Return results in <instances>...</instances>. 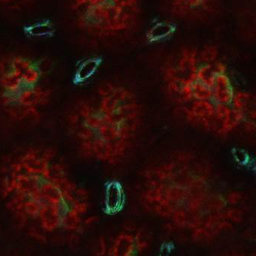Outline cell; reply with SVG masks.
I'll return each mask as SVG.
<instances>
[{
	"label": "cell",
	"instance_id": "cell-10",
	"mask_svg": "<svg viewBox=\"0 0 256 256\" xmlns=\"http://www.w3.org/2000/svg\"><path fill=\"white\" fill-rule=\"evenodd\" d=\"M174 246L172 243H164L159 249L157 256H171L174 250Z\"/></svg>",
	"mask_w": 256,
	"mask_h": 256
},
{
	"label": "cell",
	"instance_id": "cell-2",
	"mask_svg": "<svg viewBox=\"0 0 256 256\" xmlns=\"http://www.w3.org/2000/svg\"><path fill=\"white\" fill-rule=\"evenodd\" d=\"M163 76L182 114L197 127L228 135L255 116V98L237 86L214 45L182 48L167 62Z\"/></svg>",
	"mask_w": 256,
	"mask_h": 256
},
{
	"label": "cell",
	"instance_id": "cell-5",
	"mask_svg": "<svg viewBox=\"0 0 256 256\" xmlns=\"http://www.w3.org/2000/svg\"><path fill=\"white\" fill-rule=\"evenodd\" d=\"M71 4L81 30L94 37L109 38L135 26L142 0H71Z\"/></svg>",
	"mask_w": 256,
	"mask_h": 256
},
{
	"label": "cell",
	"instance_id": "cell-9",
	"mask_svg": "<svg viewBox=\"0 0 256 256\" xmlns=\"http://www.w3.org/2000/svg\"><path fill=\"white\" fill-rule=\"evenodd\" d=\"M100 61L98 58H90L83 62L77 70L76 78L79 82H86L94 75L99 68Z\"/></svg>",
	"mask_w": 256,
	"mask_h": 256
},
{
	"label": "cell",
	"instance_id": "cell-6",
	"mask_svg": "<svg viewBox=\"0 0 256 256\" xmlns=\"http://www.w3.org/2000/svg\"><path fill=\"white\" fill-rule=\"evenodd\" d=\"M126 194L120 182L111 180L105 184L104 189L103 210L112 216L120 213L125 206Z\"/></svg>",
	"mask_w": 256,
	"mask_h": 256
},
{
	"label": "cell",
	"instance_id": "cell-1",
	"mask_svg": "<svg viewBox=\"0 0 256 256\" xmlns=\"http://www.w3.org/2000/svg\"><path fill=\"white\" fill-rule=\"evenodd\" d=\"M0 196L17 226L42 244H70L81 233L89 210L87 190L50 146H28L6 160Z\"/></svg>",
	"mask_w": 256,
	"mask_h": 256
},
{
	"label": "cell",
	"instance_id": "cell-11",
	"mask_svg": "<svg viewBox=\"0 0 256 256\" xmlns=\"http://www.w3.org/2000/svg\"><path fill=\"white\" fill-rule=\"evenodd\" d=\"M30 1V0H0V3L6 6H15L25 4Z\"/></svg>",
	"mask_w": 256,
	"mask_h": 256
},
{
	"label": "cell",
	"instance_id": "cell-8",
	"mask_svg": "<svg viewBox=\"0 0 256 256\" xmlns=\"http://www.w3.org/2000/svg\"><path fill=\"white\" fill-rule=\"evenodd\" d=\"M24 32L30 38H50L55 36L56 27L51 20H42L24 26Z\"/></svg>",
	"mask_w": 256,
	"mask_h": 256
},
{
	"label": "cell",
	"instance_id": "cell-7",
	"mask_svg": "<svg viewBox=\"0 0 256 256\" xmlns=\"http://www.w3.org/2000/svg\"><path fill=\"white\" fill-rule=\"evenodd\" d=\"M214 0H173L174 8L186 16H198L208 12Z\"/></svg>",
	"mask_w": 256,
	"mask_h": 256
},
{
	"label": "cell",
	"instance_id": "cell-3",
	"mask_svg": "<svg viewBox=\"0 0 256 256\" xmlns=\"http://www.w3.org/2000/svg\"><path fill=\"white\" fill-rule=\"evenodd\" d=\"M141 122L135 93L108 82L91 98L81 100L67 116V126L81 154L102 164H115L130 150Z\"/></svg>",
	"mask_w": 256,
	"mask_h": 256
},
{
	"label": "cell",
	"instance_id": "cell-4",
	"mask_svg": "<svg viewBox=\"0 0 256 256\" xmlns=\"http://www.w3.org/2000/svg\"><path fill=\"white\" fill-rule=\"evenodd\" d=\"M52 98L43 64L30 56L12 54L0 60V106L17 122L38 120Z\"/></svg>",
	"mask_w": 256,
	"mask_h": 256
}]
</instances>
